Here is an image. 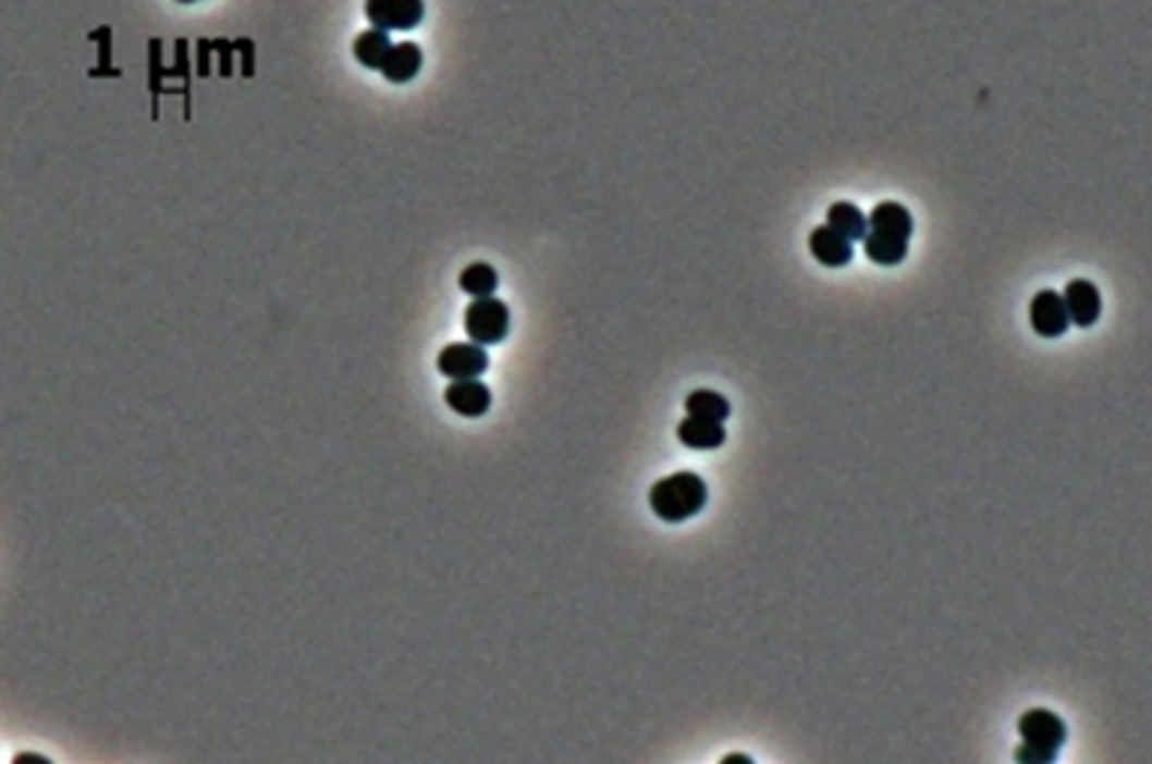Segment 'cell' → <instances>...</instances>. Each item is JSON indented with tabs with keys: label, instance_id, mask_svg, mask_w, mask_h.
<instances>
[{
	"label": "cell",
	"instance_id": "ffe728a7",
	"mask_svg": "<svg viewBox=\"0 0 1152 764\" xmlns=\"http://www.w3.org/2000/svg\"><path fill=\"white\" fill-rule=\"evenodd\" d=\"M723 764H753V759L750 755H726Z\"/></svg>",
	"mask_w": 1152,
	"mask_h": 764
},
{
	"label": "cell",
	"instance_id": "2e32d148",
	"mask_svg": "<svg viewBox=\"0 0 1152 764\" xmlns=\"http://www.w3.org/2000/svg\"><path fill=\"white\" fill-rule=\"evenodd\" d=\"M684 405H687V415L708 417V420H718V423H726L730 415H733L730 399H726L723 393H718V390H693Z\"/></svg>",
	"mask_w": 1152,
	"mask_h": 764
},
{
	"label": "cell",
	"instance_id": "7a4b0ae2",
	"mask_svg": "<svg viewBox=\"0 0 1152 764\" xmlns=\"http://www.w3.org/2000/svg\"><path fill=\"white\" fill-rule=\"evenodd\" d=\"M463 326H466V335L473 338L475 345L490 348V345H500L502 338L508 335L512 315H508V306L497 296H475L469 309L463 311Z\"/></svg>",
	"mask_w": 1152,
	"mask_h": 764
},
{
	"label": "cell",
	"instance_id": "8992f818",
	"mask_svg": "<svg viewBox=\"0 0 1152 764\" xmlns=\"http://www.w3.org/2000/svg\"><path fill=\"white\" fill-rule=\"evenodd\" d=\"M1019 735L1022 743H1034L1044 750H1062V743L1068 740V728L1053 711H1029L1019 716Z\"/></svg>",
	"mask_w": 1152,
	"mask_h": 764
},
{
	"label": "cell",
	"instance_id": "7c38bea8",
	"mask_svg": "<svg viewBox=\"0 0 1152 764\" xmlns=\"http://www.w3.org/2000/svg\"><path fill=\"white\" fill-rule=\"evenodd\" d=\"M420 64H424V52L415 42H393L384 64H381V76L393 85H406L418 76Z\"/></svg>",
	"mask_w": 1152,
	"mask_h": 764
},
{
	"label": "cell",
	"instance_id": "44dd1931",
	"mask_svg": "<svg viewBox=\"0 0 1152 764\" xmlns=\"http://www.w3.org/2000/svg\"><path fill=\"white\" fill-rule=\"evenodd\" d=\"M179 3H197V0H179Z\"/></svg>",
	"mask_w": 1152,
	"mask_h": 764
},
{
	"label": "cell",
	"instance_id": "ba28073f",
	"mask_svg": "<svg viewBox=\"0 0 1152 764\" xmlns=\"http://www.w3.org/2000/svg\"><path fill=\"white\" fill-rule=\"evenodd\" d=\"M1065 309H1068V318L1077 326H1095L1101 318V294L1099 287L1086 279H1074V282L1065 284Z\"/></svg>",
	"mask_w": 1152,
	"mask_h": 764
},
{
	"label": "cell",
	"instance_id": "30bf717a",
	"mask_svg": "<svg viewBox=\"0 0 1152 764\" xmlns=\"http://www.w3.org/2000/svg\"><path fill=\"white\" fill-rule=\"evenodd\" d=\"M675 435H678V442L684 444V447H690V451H718V447H723V442H726L723 423L696 415L684 417L678 423V430H675Z\"/></svg>",
	"mask_w": 1152,
	"mask_h": 764
},
{
	"label": "cell",
	"instance_id": "5bb4252c",
	"mask_svg": "<svg viewBox=\"0 0 1152 764\" xmlns=\"http://www.w3.org/2000/svg\"><path fill=\"white\" fill-rule=\"evenodd\" d=\"M391 37H388V30H379V27H369V30H364L357 40H354V58H357V64L360 67H367V70H381V64H384V58H388V52H391Z\"/></svg>",
	"mask_w": 1152,
	"mask_h": 764
},
{
	"label": "cell",
	"instance_id": "ac0fdd59",
	"mask_svg": "<svg viewBox=\"0 0 1152 764\" xmlns=\"http://www.w3.org/2000/svg\"><path fill=\"white\" fill-rule=\"evenodd\" d=\"M1056 755L1058 750H1044V747H1034V743H1022L1014 759L1022 764H1050L1056 762Z\"/></svg>",
	"mask_w": 1152,
	"mask_h": 764
},
{
	"label": "cell",
	"instance_id": "5b68a950",
	"mask_svg": "<svg viewBox=\"0 0 1152 764\" xmlns=\"http://www.w3.org/2000/svg\"><path fill=\"white\" fill-rule=\"evenodd\" d=\"M1029 318H1031V330L1044 338H1062L1071 326V318H1068V309H1065V299L1056 291H1038L1031 296L1029 306Z\"/></svg>",
	"mask_w": 1152,
	"mask_h": 764
},
{
	"label": "cell",
	"instance_id": "52a82bcc",
	"mask_svg": "<svg viewBox=\"0 0 1152 764\" xmlns=\"http://www.w3.org/2000/svg\"><path fill=\"white\" fill-rule=\"evenodd\" d=\"M445 403L451 411L461 417H485L493 403V393L481 381V378H463V381H451L445 390Z\"/></svg>",
	"mask_w": 1152,
	"mask_h": 764
},
{
	"label": "cell",
	"instance_id": "9c48e42d",
	"mask_svg": "<svg viewBox=\"0 0 1152 764\" xmlns=\"http://www.w3.org/2000/svg\"><path fill=\"white\" fill-rule=\"evenodd\" d=\"M808 248L817 263H823L829 269H841L847 267L854 260V242L844 239L838 230H832L829 224H820L808 236Z\"/></svg>",
	"mask_w": 1152,
	"mask_h": 764
},
{
	"label": "cell",
	"instance_id": "8fae6325",
	"mask_svg": "<svg viewBox=\"0 0 1152 764\" xmlns=\"http://www.w3.org/2000/svg\"><path fill=\"white\" fill-rule=\"evenodd\" d=\"M868 230L883 233V236H893V239L910 242V236H914V218H910V212L902 202H878V206L871 209V215H868Z\"/></svg>",
	"mask_w": 1152,
	"mask_h": 764
},
{
	"label": "cell",
	"instance_id": "9a60e30c",
	"mask_svg": "<svg viewBox=\"0 0 1152 764\" xmlns=\"http://www.w3.org/2000/svg\"><path fill=\"white\" fill-rule=\"evenodd\" d=\"M866 257L878 267H898L905 257H908V245L905 239H893V236H883V233H874L868 230L866 233Z\"/></svg>",
	"mask_w": 1152,
	"mask_h": 764
},
{
	"label": "cell",
	"instance_id": "e0dca14e",
	"mask_svg": "<svg viewBox=\"0 0 1152 764\" xmlns=\"http://www.w3.org/2000/svg\"><path fill=\"white\" fill-rule=\"evenodd\" d=\"M497 287H500V275L490 263H473L461 272V291L473 299L475 296H493Z\"/></svg>",
	"mask_w": 1152,
	"mask_h": 764
},
{
	"label": "cell",
	"instance_id": "277c9868",
	"mask_svg": "<svg viewBox=\"0 0 1152 764\" xmlns=\"http://www.w3.org/2000/svg\"><path fill=\"white\" fill-rule=\"evenodd\" d=\"M369 25L379 30H412L424 19V0H367Z\"/></svg>",
	"mask_w": 1152,
	"mask_h": 764
},
{
	"label": "cell",
	"instance_id": "d6986e66",
	"mask_svg": "<svg viewBox=\"0 0 1152 764\" xmlns=\"http://www.w3.org/2000/svg\"><path fill=\"white\" fill-rule=\"evenodd\" d=\"M15 764H49V759H42V755H15Z\"/></svg>",
	"mask_w": 1152,
	"mask_h": 764
},
{
	"label": "cell",
	"instance_id": "4fadbf2b",
	"mask_svg": "<svg viewBox=\"0 0 1152 764\" xmlns=\"http://www.w3.org/2000/svg\"><path fill=\"white\" fill-rule=\"evenodd\" d=\"M826 224L832 230H838L841 236L850 242H862L868 233V215H862V209L847 200L832 202V206H829Z\"/></svg>",
	"mask_w": 1152,
	"mask_h": 764
},
{
	"label": "cell",
	"instance_id": "6da1fadb",
	"mask_svg": "<svg viewBox=\"0 0 1152 764\" xmlns=\"http://www.w3.org/2000/svg\"><path fill=\"white\" fill-rule=\"evenodd\" d=\"M648 502L663 523H684L708 505V483L696 471H675L653 483Z\"/></svg>",
	"mask_w": 1152,
	"mask_h": 764
},
{
	"label": "cell",
	"instance_id": "3957f363",
	"mask_svg": "<svg viewBox=\"0 0 1152 764\" xmlns=\"http://www.w3.org/2000/svg\"><path fill=\"white\" fill-rule=\"evenodd\" d=\"M436 366H439V372L445 378H451V381H463V378L485 375L490 366V357L488 350L481 348V345H475V342H454V345L442 348Z\"/></svg>",
	"mask_w": 1152,
	"mask_h": 764
}]
</instances>
